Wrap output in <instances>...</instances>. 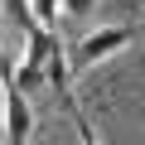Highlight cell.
<instances>
[{"instance_id":"1","label":"cell","mask_w":145,"mask_h":145,"mask_svg":"<svg viewBox=\"0 0 145 145\" xmlns=\"http://www.w3.org/2000/svg\"><path fill=\"white\" fill-rule=\"evenodd\" d=\"M63 44H58V34L48 29V24H34L29 34H24V53L20 58H5L0 63V72L20 87V92H39L44 82H48V63H53V53H58Z\"/></svg>"},{"instance_id":"2","label":"cell","mask_w":145,"mask_h":145,"mask_svg":"<svg viewBox=\"0 0 145 145\" xmlns=\"http://www.w3.org/2000/svg\"><path fill=\"white\" fill-rule=\"evenodd\" d=\"M131 44H135V29H131V24H102V29H92V34L78 39V48H72V68L87 72V68H97V63L126 53Z\"/></svg>"},{"instance_id":"3","label":"cell","mask_w":145,"mask_h":145,"mask_svg":"<svg viewBox=\"0 0 145 145\" xmlns=\"http://www.w3.org/2000/svg\"><path fill=\"white\" fill-rule=\"evenodd\" d=\"M0 82H5V145H29V135H34V106H29V92H20L5 72H0Z\"/></svg>"},{"instance_id":"4","label":"cell","mask_w":145,"mask_h":145,"mask_svg":"<svg viewBox=\"0 0 145 145\" xmlns=\"http://www.w3.org/2000/svg\"><path fill=\"white\" fill-rule=\"evenodd\" d=\"M63 111L72 116V126H78V145H102V135H97V126L82 116V106L78 102H63Z\"/></svg>"},{"instance_id":"5","label":"cell","mask_w":145,"mask_h":145,"mask_svg":"<svg viewBox=\"0 0 145 145\" xmlns=\"http://www.w3.org/2000/svg\"><path fill=\"white\" fill-rule=\"evenodd\" d=\"M5 20H10L15 29H24V34L39 24V20H34V5H29V0H5Z\"/></svg>"},{"instance_id":"6","label":"cell","mask_w":145,"mask_h":145,"mask_svg":"<svg viewBox=\"0 0 145 145\" xmlns=\"http://www.w3.org/2000/svg\"><path fill=\"white\" fill-rule=\"evenodd\" d=\"M29 5H34V20H39V24H48V29H53V24H58V15H63V0H29Z\"/></svg>"},{"instance_id":"7","label":"cell","mask_w":145,"mask_h":145,"mask_svg":"<svg viewBox=\"0 0 145 145\" xmlns=\"http://www.w3.org/2000/svg\"><path fill=\"white\" fill-rule=\"evenodd\" d=\"M92 10H97V0H63V15L68 20H87Z\"/></svg>"}]
</instances>
